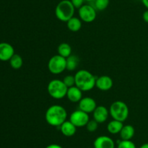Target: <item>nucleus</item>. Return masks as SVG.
<instances>
[{
    "instance_id": "nucleus-7",
    "label": "nucleus",
    "mask_w": 148,
    "mask_h": 148,
    "mask_svg": "<svg viewBox=\"0 0 148 148\" xmlns=\"http://www.w3.org/2000/svg\"><path fill=\"white\" fill-rule=\"evenodd\" d=\"M97 10L95 7L90 4H84L78 9L79 17L82 21L90 23L95 20L97 16Z\"/></svg>"
},
{
    "instance_id": "nucleus-30",
    "label": "nucleus",
    "mask_w": 148,
    "mask_h": 148,
    "mask_svg": "<svg viewBox=\"0 0 148 148\" xmlns=\"http://www.w3.org/2000/svg\"><path fill=\"white\" fill-rule=\"evenodd\" d=\"M140 148H148V143H145L140 147Z\"/></svg>"
},
{
    "instance_id": "nucleus-12",
    "label": "nucleus",
    "mask_w": 148,
    "mask_h": 148,
    "mask_svg": "<svg viewBox=\"0 0 148 148\" xmlns=\"http://www.w3.org/2000/svg\"><path fill=\"white\" fill-rule=\"evenodd\" d=\"M93 119L98 123H104L108 119L109 115V110L103 105L97 106L93 112Z\"/></svg>"
},
{
    "instance_id": "nucleus-15",
    "label": "nucleus",
    "mask_w": 148,
    "mask_h": 148,
    "mask_svg": "<svg viewBox=\"0 0 148 148\" xmlns=\"http://www.w3.org/2000/svg\"><path fill=\"white\" fill-rule=\"evenodd\" d=\"M60 131L63 135L67 137L74 136L76 133L77 127L70 121V120H66L60 126Z\"/></svg>"
},
{
    "instance_id": "nucleus-29",
    "label": "nucleus",
    "mask_w": 148,
    "mask_h": 148,
    "mask_svg": "<svg viewBox=\"0 0 148 148\" xmlns=\"http://www.w3.org/2000/svg\"><path fill=\"white\" fill-rule=\"evenodd\" d=\"M142 2L143 5L147 8V10H148V0H142Z\"/></svg>"
},
{
    "instance_id": "nucleus-4",
    "label": "nucleus",
    "mask_w": 148,
    "mask_h": 148,
    "mask_svg": "<svg viewBox=\"0 0 148 148\" xmlns=\"http://www.w3.org/2000/svg\"><path fill=\"white\" fill-rule=\"evenodd\" d=\"M130 110L125 102L120 100L114 102L109 108V114L114 120L124 122L128 118Z\"/></svg>"
},
{
    "instance_id": "nucleus-21",
    "label": "nucleus",
    "mask_w": 148,
    "mask_h": 148,
    "mask_svg": "<svg viewBox=\"0 0 148 148\" xmlns=\"http://www.w3.org/2000/svg\"><path fill=\"white\" fill-rule=\"evenodd\" d=\"M10 63L13 69L18 70L23 66V58H22V57L20 56V55H17V54H14V55L12 57L11 59H10Z\"/></svg>"
},
{
    "instance_id": "nucleus-6",
    "label": "nucleus",
    "mask_w": 148,
    "mask_h": 148,
    "mask_svg": "<svg viewBox=\"0 0 148 148\" xmlns=\"http://www.w3.org/2000/svg\"><path fill=\"white\" fill-rule=\"evenodd\" d=\"M48 69L51 73L60 74L66 70V58L56 55L51 57L48 62Z\"/></svg>"
},
{
    "instance_id": "nucleus-19",
    "label": "nucleus",
    "mask_w": 148,
    "mask_h": 148,
    "mask_svg": "<svg viewBox=\"0 0 148 148\" xmlns=\"http://www.w3.org/2000/svg\"><path fill=\"white\" fill-rule=\"evenodd\" d=\"M57 50L58 55L64 58H67L68 57L72 55V47H71L69 44L65 43V42L60 44L59 45Z\"/></svg>"
},
{
    "instance_id": "nucleus-24",
    "label": "nucleus",
    "mask_w": 148,
    "mask_h": 148,
    "mask_svg": "<svg viewBox=\"0 0 148 148\" xmlns=\"http://www.w3.org/2000/svg\"><path fill=\"white\" fill-rule=\"evenodd\" d=\"M63 82L64 83L65 85L66 86L67 88H69V87H72L75 86V75H67L63 78Z\"/></svg>"
},
{
    "instance_id": "nucleus-28",
    "label": "nucleus",
    "mask_w": 148,
    "mask_h": 148,
    "mask_svg": "<svg viewBox=\"0 0 148 148\" xmlns=\"http://www.w3.org/2000/svg\"><path fill=\"white\" fill-rule=\"evenodd\" d=\"M45 148H62V147L57 145V144H51V145L46 146Z\"/></svg>"
},
{
    "instance_id": "nucleus-18",
    "label": "nucleus",
    "mask_w": 148,
    "mask_h": 148,
    "mask_svg": "<svg viewBox=\"0 0 148 148\" xmlns=\"http://www.w3.org/2000/svg\"><path fill=\"white\" fill-rule=\"evenodd\" d=\"M66 26L68 29L72 32H77L82 28V20L79 17H72L66 22Z\"/></svg>"
},
{
    "instance_id": "nucleus-9",
    "label": "nucleus",
    "mask_w": 148,
    "mask_h": 148,
    "mask_svg": "<svg viewBox=\"0 0 148 148\" xmlns=\"http://www.w3.org/2000/svg\"><path fill=\"white\" fill-rule=\"evenodd\" d=\"M79 109L87 113H90L96 108L97 104L94 99L90 97H82L79 102Z\"/></svg>"
},
{
    "instance_id": "nucleus-17",
    "label": "nucleus",
    "mask_w": 148,
    "mask_h": 148,
    "mask_svg": "<svg viewBox=\"0 0 148 148\" xmlns=\"http://www.w3.org/2000/svg\"><path fill=\"white\" fill-rule=\"evenodd\" d=\"M123 126H124L123 122L116 120H112L107 125V130L111 134H117L120 133Z\"/></svg>"
},
{
    "instance_id": "nucleus-11",
    "label": "nucleus",
    "mask_w": 148,
    "mask_h": 148,
    "mask_svg": "<svg viewBox=\"0 0 148 148\" xmlns=\"http://www.w3.org/2000/svg\"><path fill=\"white\" fill-rule=\"evenodd\" d=\"M114 82L111 77L108 75H101L96 78L95 86L101 91H108L112 88Z\"/></svg>"
},
{
    "instance_id": "nucleus-22",
    "label": "nucleus",
    "mask_w": 148,
    "mask_h": 148,
    "mask_svg": "<svg viewBox=\"0 0 148 148\" xmlns=\"http://www.w3.org/2000/svg\"><path fill=\"white\" fill-rule=\"evenodd\" d=\"M110 0H95L94 1V7L98 11H103L108 7Z\"/></svg>"
},
{
    "instance_id": "nucleus-5",
    "label": "nucleus",
    "mask_w": 148,
    "mask_h": 148,
    "mask_svg": "<svg viewBox=\"0 0 148 148\" xmlns=\"http://www.w3.org/2000/svg\"><path fill=\"white\" fill-rule=\"evenodd\" d=\"M68 88L62 80L53 79L49 83L47 87L48 92L52 98L62 100L66 97Z\"/></svg>"
},
{
    "instance_id": "nucleus-16",
    "label": "nucleus",
    "mask_w": 148,
    "mask_h": 148,
    "mask_svg": "<svg viewBox=\"0 0 148 148\" xmlns=\"http://www.w3.org/2000/svg\"><path fill=\"white\" fill-rule=\"evenodd\" d=\"M134 133H135V129L134 126L127 124L123 126L119 134L121 140H131L134 137Z\"/></svg>"
},
{
    "instance_id": "nucleus-23",
    "label": "nucleus",
    "mask_w": 148,
    "mask_h": 148,
    "mask_svg": "<svg viewBox=\"0 0 148 148\" xmlns=\"http://www.w3.org/2000/svg\"><path fill=\"white\" fill-rule=\"evenodd\" d=\"M117 148H137L136 145L131 140H121L118 142Z\"/></svg>"
},
{
    "instance_id": "nucleus-26",
    "label": "nucleus",
    "mask_w": 148,
    "mask_h": 148,
    "mask_svg": "<svg viewBox=\"0 0 148 148\" xmlns=\"http://www.w3.org/2000/svg\"><path fill=\"white\" fill-rule=\"evenodd\" d=\"M70 1L75 9H79L82 5H84L85 0H70Z\"/></svg>"
},
{
    "instance_id": "nucleus-2",
    "label": "nucleus",
    "mask_w": 148,
    "mask_h": 148,
    "mask_svg": "<svg viewBox=\"0 0 148 148\" xmlns=\"http://www.w3.org/2000/svg\"><path fill=\"white\" fill-rule=\"evenodd\" d=\"M75 86L82 91H88L95 86L96 77L86 70H79L75 73Z\"/></svg>"
},
{
    "instance_id": "nucleus-25",
    "label": "nucleus",
    "mask_w": 148,
    "mask_h": 148,
    "mask_svg": "<svg viewBox=\"0 0 148 148\" xmlns=\"http://www.w3.org/2000/svg\"><path fill=\"white\" fill-rule=\"evenodd\" d=\"M98 123L95 121V120H90L86 125L87 130L89 132H94L98 129Z\"/></svg>"
},
{
    "instance_id": "nucleus-31",
    "label": "nucleus",
    "mask_w": 148,
    "mask_h": 148,
    "mask_svg": "<svg viewBox=\"0 0 148 148\" xmlns=\"http://www.w3.org/2000/svg\"><path fill=\"white\" fill-rule=\"evenodd\" d=\"M85 1H89V2H90V1H95V0H85Z\"/></svg>"
},
{
    "instance_id": "nucleus-10",
    "label": "nucleus",
    "mask_w": 148,
    "mask_h": 148,
    "mask_svg": "<svg viewBox=\"0 0 148 148\" xmlns=\"http://www.w3.org/2000/svg\"><path fill=\"white\" fill-rule=\"evenodd\" d=\"M94 148H115V142L110 136H99L93 142Z\"/></svg>"
},
{
    "instance_id": "nucleus-13",
    "label": "nucleus",
    "mask_w": 148,
    "mask_h": 148,
    "mask_svg": "<svg viewBox=\"0 0 148 148\" xmlns=\"http://www.w3.org/2000/svg\"><path fill=\"white\" fill-rule=\"evenodd\" d=\"M14 55V48L10 44L6 43V42L0 43V60H10Z\"/></svg>"
},
{
    "instance_id": "nucleus-20",
    "label": "nucleus",
    "mask_w": 148,
    "mask_h": 148,
    "mask_svg": "<svg viewBox=\"0 0 148 148\" xmlns=\"http://www.w3.org/2000/svg\"><path fill=\"white\" fill-rule=\"evenodd\" d=\"M66 70L69 71H73L77 67L79 63V58L76 55H71L70 56L66 58Z\"/></svg>"
},
{
    "instance_id": "nucleus-3",
    "label": "nucleus",
    "mask_w": 148,
    "mask_h": 148,
    "mask_svg": "<svg viewBox=\"0 0 148 148\" xmlns=\"http://www.w3.org/2000/svg\"><path fill=\"white\" fill-rule=\"evenodd\" d=\"M75 10V7L70 0H62L58 3L55 8V15L58 20L66 23L74 17Z\"/></svg>"
},
{
    "instance_id": "nucleus-27",
    "label": "nucleus",
    "mask_w": 148,
    "mask_h": 148,
    "mask_svg": "<svg viewBox=\"0 0 148 148\" xmlns=\"http://www.w3.org/2000/svg\"><path fill=\"white\" fill-rule=\"evenodd\" d=\"M143 18L145 23H148V10H145L143 14Z\"/></svg>"
},
{
    "instance_id": "nucleus-1",
    "label": "nucleus",
    "mask_w": 148,
    "mask_h": 148,
    "mask_svg": "<svg viewBox=\"0 0 148 148\" xmlns=\"http://www.w3.org/2000/svg\"><path fill=\"white\" fill-rule=\"evenodd\" d=\"M45 118L50 126L59 127L66 120L67 112L62 106L53 104L46 110Z\"/></svg>"
},
{
    "instance_id": "nucleus-14",
    "label": "nucleus",
    "mask_w": 148,
    "mask_h": 148,
    "mask_svg": "<svg viewBox=\"0 0 148 148\" xmlns=\"http://www.w3.org/2000/svg\"><path fill=\"white\" fill-rule=\"evenodd\" d=\"M66 97L72 102H79L82 98V91L76 86L69 87L67 89Z\"/></svg>"
},
{
    "instance_id": "nucleus-8",
    "label": "nucleus",
    "mask_w": 148,
    "mask_h": 148,
    "mask_svg": "<svg viewBox=\"0 0 148 148\" xmlns=\"http://www.w3.org/2000/svg\"><path fill=\"white\" fill-rule=\"evenodd\" d=\"M69 120L77 128H82L86 126L87 123L90 120V117L88 113L79 109L71 113L69 115Z\"/></svg>"
}]
</instances>
